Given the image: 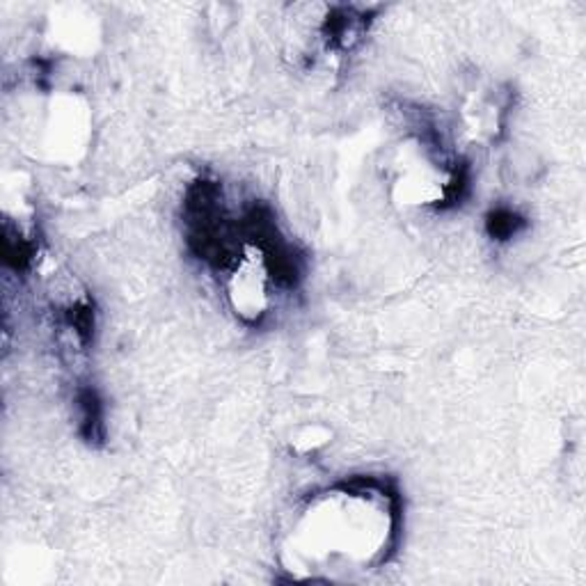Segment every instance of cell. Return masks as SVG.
<instances>
[{
    "label": "cell",
    "instance_id": "obj_1",
    "mask_svg": "<svg viewBox=\"0 0 586 586\" xmlns=\"http://www.w3.org/2000/svg\"><path fill=\"white\" fill-rule=\"evenodd\" d=\"M183 227L187 245L195 259L213 270L236 268L243 259L245 243L241 238L238 221L225 204L221 181L200 177L183 195Z\"/></svg>",
    "mask_w": 586,
    "mask_h": 586
},
{
    "label": "cell",
    "instance_id": "obj_2",
    "mask_svg": "<svg viewBox=\"0 0 586 586\" xmlns=\"http://www.w3.org/2000/svg\"><path fill=\"white\" fill-rule=\"evenodd\" d=\"M238 230L245 248L259 255L268 283L287 291L300 287L305 273L302 255L296 251L294 243L287 241L266 202H253L245 206L238 219Z\"/></svg>",
    "mask_w": 586,
    "mask_h": 586
},
{
    "label": "cell",
    "instance_id": "obj_3",
    "mask_svg": "<svg viewBox=\"0 0 586 586\" xmlns=\"http://www.w3.org/2000/svg\"><path fill=\"white\" fill-rule=\"evenodd\" d=\"M372 23L366 10L358 8H332L321 25V35L326 46L334 53L353 51L366 35V28Z\"/></svg>",
    "mask_w": 586,
    "mask_h": 586
},
{
    "label": "cell",
    "instance_id": "obj_4",
    "mask_svg": "<svg viewBox=\"0 0 586 586\" xmlns=\"http://www.w3.org/2000/svg\"><path fill=\"white\" fill-rule=\"evenodd\" d=\"M76 406L81 413L78 436L87 447L106 445V408L104 398L95 385H81L76 390Z\"/></svg>",
    "mask_w": 586,
    "mask_h": 586
},
{
    "label": "cell",
    "instance_id": "obj_5",
    "mask_svg": "<svg viewBox=\"0 0 586 586\" xmlns=\"http://www.w3.org/2000/svg\"><path fill=\"white\" fill-rule=\"evenodd\" d=\"M63 321L74 332V337L78 339V344L83 349L92 347V342H95V332H97L95 300L81 298V300L70 302L63 310Z\"/></svg>",
    "mask_w": 586,
    "mask_h": 586
},
{
    "label": "cell",
    "instance_id": "obj_6",
    "mask_svg": "<svg viewBox=\"0 0 586 586\" xmlns=\"http://www.w3.org/2000/svg\"><path fill=\"white\" fill-rule=\"evenodd\" d=\"M528 227H530V221L511 206H496L486 213V234L498 243H507L515 238Z\"/></svg>",
    "mask_w": 586,
    "mask_h": 586
},
{
    "label": "cell",
    "instance_id": "obj_7",
    "mask_svg": "<svg viewBox=\"0 0 586 586\" xmlns=\"http://www.w3.org/2000/svg\"><path fill=\"white\" fill-rule=\"evenodd\" d=\"M3 243H6V266L8 268L17 273H25L30 266H33L38 257V245L33 238H28L21 232L6 225Z\"/></svg>",
    "mask_w": 586,
    "mask_h": 586
}]
</instances>
